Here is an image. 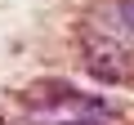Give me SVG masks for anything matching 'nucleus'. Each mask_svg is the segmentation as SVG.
I'll list each match as a JSON object with an SVG mask.
<instances>
[{
  "label": "nucleus",
  "instance_id": "2",
  "mask_svg": "<svg viewBox=\"0 0 134 125\" xmlns=\"http://www.w3.org/2000/svg\"><path fill=\"white\" fill-rule=\"evenodd\" d=\"M94 27H98V31H107L121 49H130V54H134V22H130V14L116 5V0H112V5H107L98 18H94Z\"/></svg>",
  "mask_w": 134,
  "mask_h": 125
},
{
  "label": "nucleus",
  "instance_id": "1",
  "mask_svg": "<svg viewBox=\"0 0 134 125\" xmlns=\"http://www.w3.org/2000/svg\"><path fill=\"white\" fill-rule=\"evenodd\" d=\"M81 49H85V67H90L98 81H112V85H116V81H125V76L134 72V54L121 49V45H116L107 31H98L94 22L81 31Z\"/></svg>",
  "mask_w": 134,
  "mask_h": 125
},
{
  "label": "nucleus",
  "instance_id": "3",
  "mask_svg": "<svg viewBox=\"0 0 134 125\" xmlns=\"http://www.w3.org/2000/svg\"><path fill=\"white\" fill-rule=\"evenodd\" d=\"M116 5H121V9L130 14V22H134V0H116Z\"/></svg>",
  "mask_w": 134,
  "mask_h": 125
}]
</instances>
